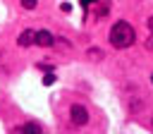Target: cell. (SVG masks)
Wrapping results in <instances>:
<instances>
[{
	"label": "cell",
	"mask_w": 153,
	"mask_h": 134,
	"mask_svg": "<svg viewBox=\"0 0 153 134\" xmlns=\"http://www.w3.org/2000/svg\"><path fill=\"white\" fill-rule=\"evenodd\" d=\"M108 41H110V45H112V48L124 50V48H129V45L136 41V31H134V26H131L129 22L120 19V22H115V24H112V29L108 31Z\"/></svg>",
	"instance_id": "obj_1"
},
{
	"label": "cell",
	"mask_w": 153,
	"mask_h": 134,
	"mask_svg": "<svg viewBox=\"0 0 153 134\" xmlns=\"http://www.w3.org/2000/svg\"><path fill=\"white\" fill-rule=\"evenodd\" d=\"M69 122H72L74 127H84V124H88V110H86V105H81V103H72V105H69Z\"/></svg>",
	"instance_id": "obj_2"
},
{
	"label": "cell",
	"mask_w": 153,
	"mask_h": 134,
	"mask_svg": "<svg viewBox=\"0 0 153 134\" xmlns=\"http://www.w3.org/2000/svg\"><path fill=\"white\" fill-rule=\"evenodd\" d=\"M33 43L41 48H50V45H55V36L48 29H38V31H33Z\"/></svg>",
	"instance_id": "obj_3"
},
{
	"label": "cell",
	"mask_w": 153,
	"mask_h": 134,
	"mask_svg": "<svg viewBox=\"0 0 153 134\" xmlns=\"http://www.w3.org/2000/svg\"><path fill=\"white\" fill-rule=\"evenodd\" d=\"M33 31H36V29H24V31L17 36V45H19V48H29V45L33 43Z\"/></svg>",
	"instance_id": "obj_4"
},
{
	"label": "cell",
	"mask_w": 153,
	"mask_h": 134,
	"mask_svg": "<svg viewBox=\"0 0 153 134\" xmlns=\"http://www.w3.org/2000/svg\"><path fill=\"white\" fill-rule=\"evenodd\" d=\"M17 132H26V134H38V132H43V127H41L38 122H26V124L17 127Z\"/></svg>",
	"instance_id": "obj_5"
},
{
	"label": "cell",
	"mask_w": 153,
	"mask_h": 134,
	"mask_svg": "<svg viewBox=\"0 0 153 134\" xmlns=\"http://www.w3.org/2000/svg\"><path fill=\"white\" fill-rule=\"evenodd\" d=\"M86 55H88L91 60H103V50H100V48H96V45H93V48H88V50H86Z\"/></svg>",
	"instance_id": "obj_6"
},
{
	"label": "cell",
	"mask_w": 153,
	"mask_h": 134,
	"mask_svg": "<svg viewBox=\"0 0 153 134\" xmlns=\"http://www.w3.org/2000/svg\"><path fill=\"white\" fill-rule=\"evenodd\" d=\"M19 2L24 10H36V5H38V0H19Z\"/></svg>",
	"instance_id": "obj_7"
},
{
	"label": "cell",
	"mask_w": 153,
	"mask_h": 134,
	"mask_svg": "<svg viewBox=\"0 0 153 134\" xmlns=\"http://www.w3.org/2000/svg\"><path fill=\"white\" fill-rule=\"evenodd\" d=\"M53 81H55V74H45V77H43V84H45V86H50Z\"/></svg>",
	"instance_id": "obj_8"
},
{
	"label": "cell",
	"mask_w": 153,
	"mask_h": 134,
	"mask_svg": "<svg viewBox=\"0 0 153 134\" xmlns=\"http://www.w3.org/2000/svg\"><path fill=\"white\" fill-rule=\"evenodd\" d=\"M62 12H72V5L69 2H62Z\"/></svg>",
	"instance_id": "obj_9"
},
{
	"label": "cell",
	"mask_w": 153,
	"mask_h": 134,
	"mask_svg": "<svg viewBox=\"0 0 153 134\" xmlns=\"http://www.w3.org/2000/svg\"><path fill=\"white\" fill-rule=\"evenodd\" d=\"M38 69H43V72H53V67H50V65H38Z\"/></svg>",
	"instance_id": "obj_10"
},
{
	"label": "cell",
	"mask_w": 153,
	"mask_h": 134,
	"mask_svg": "<svg viewBox=\"0 0 153 134\" xmlns=\"http://www.w3.org/2000/svg\"><path fill=\"white\" fill-rule=\"evenodd\" d=\"M146 48H148V50H153V34H151V38L146 41Z\"/></svg>",
	"instance_id": "obj_11"
},
{
	"label": "cell",
	"mask_w": 153,
	"mask_h": 134,
	"mask_svg": "<svg viewBox=\"0 0 153 134\" xmlns=\"http://www.w3.org/2000/svg\"><path fill=\"white\" fill-rule=\"evenodd\" d=\"M146 24H148V31H151V34H153V14H151V17H148V22H146Z\"/></svg>",
	"instance_id": "obj_12"
},
{
	"label": "cell",
	"mask_w": 153,
	"mask_h": 134,
	"mask_svg": "<svg viewBox=\"0 0 153 134\" xmlns=\"http://www.w3.org/2000/svg\"><path fill=\"white\" fill-rule=\"evenodd\" d=\"M151 124H153V122H151Z\"/></svg>",
	"instance_id": "obj_13"
}]
</instances>
